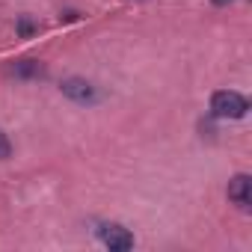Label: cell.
<instances>
[{"instance_id":"obj_6","label":"cell","mask_w":252,"mask_h":252,"mask_svg":"<svg viewBox=\"0 0 252 252\" xmlns=\"http://www.w3.org/2000/svg\"><path fill=\"white\" fill-rule=\"evenodd\" d=\"M9 155H12V143H9V137L3 131H0V160H6Z\"/></svg>"},{"instance_id":"obj_2","label":"cell","mask_w":252,"mask_h":252,"mask_svg":"<svg viewBox=\"0 0 252 252\" xmlns=\"http://www.w3.org/2000/svg\"><path fill=\"white\" fill-rule=\"evenodd\" d=\"M60 89H63L65 98H71L74 104H83V107H89V104H95V101L101 98L98 89H95L89 80H83V77H68V80L60 83Z\"/></svg>"},{"instance_id":"obj_8","label":"cell","mask_w":252,"mask_h":252,"mask_svg":"<svg viewBox=\"0 0 252 252\" xmlns=\"http://www.w3.org/2000/svg\"><path fill=\"white\" fill-rule=\"evenodd\" d=\"M211 3H217V6H225V3H231V0H211Z\"/></svg>"},{"instance_id":"obj_4","label":"cell","mask_w":252,"mask_h":252,"mask_svg":"<svg viewBox=\"0 0 252 252\" xmlns=\"http://www.w3.org/2000/svg\"><path fill=\"white\" fill-rule=\"evenodd\" d=\"M228 199L237 205V208H249V202H252V178L249 175H234L231 181H228Z\"/></svg>"},{"instance_id":"obj_1","label":"cell","mask_w":252,"mask_h":252,"mask_svg":"<svg viewBox=\"0 0 252 252\" xmlns=\"http://www.w3.org/2000/svg\"><path fill=\"white\" fill-rule=\"evenodd\" d=\"M246 110H249V101L234 89H220L211 98V113L217 119H243Z\"/></svg>"},{"instance_id":"obj_5","label":"cell","mask_w":252,"mask_h":252,"mask_svg":"<svg viewBox=\"0 0 252 252\" xmlns=\"http://www.w3.org/2000/svg\"><path fill=\"white\" fill-rule=\"evenodd\" d=\"M12 74L15 77H24V80H36V77H45V65L36 63V60H18L12 65Z\"/></svg>"},{"instance_id":"obj_7","label":"cell","mask_w":252,"mask_h":252,"mask_svg":"<svg viewBox=\"0 0 252 252\" xmlns=\"http://www.w3.org/2000/svg\"><path fill=\"white\" fill-rule=\"evenodd\" d=\"M33 30H36V27H33V21H27V18H21V21H18V33H21V36H33Z\"/></svg>"},{"instance_id":"obj_3","label":"cell","mask_w":252,"mask_h":252,"mask_svg":"<svg viewBox=\"0 0 252 252\" xmlns=\"http://www.w3.org/2000/svg\"><path fill=\"white\" fill-rule=\"evenodd\" d=\"M101 240H104L110 249H116V252H125V249H131V246H134V234L125 228V225H119V222H107V225H101Z\"/></svg>"}]
</instances>
